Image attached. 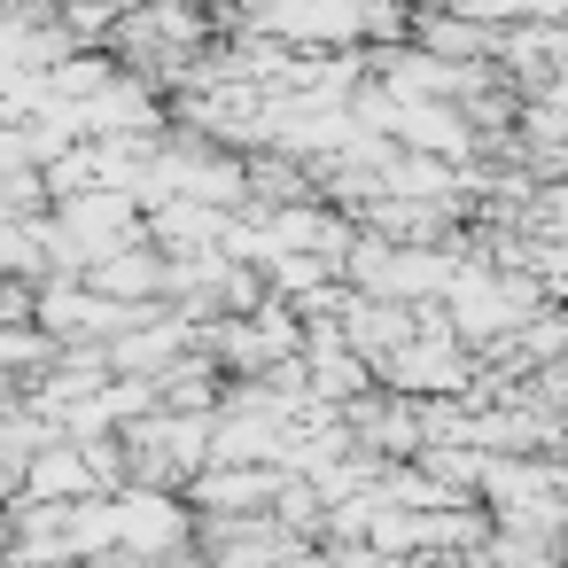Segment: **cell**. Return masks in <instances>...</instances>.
Segmentation results:
<instances>
[{
	"label": "cell",
	"mask_w": 568,
	"mask_h": 568,
	"mask_svg": "<svg viewBox=\"0 0 568 568\" xmlns=\"http://www.w3.org/2000/svg\"><path fill=\"white\" fill-rule=\"evenodd\" d=\"M24 475H32L40 498H71V490H87V459H79V452H40Z\"/></svg>",
	"instance_id": "cell-1"
}]
</instances>
